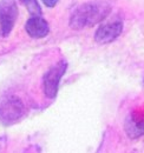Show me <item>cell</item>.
<instances>
[{
	"mask_svg": "<svg viewBox=\"0 0 144 153\" xmlns=\"http://www.w3.org/2000/svg\"><path fill=\"white\" fill-rule=\"evenodd\" d=\"M21 2L24 4V6L27 8L28 13L32 17H37L41 14V8L37 0H21Z\"/></svg>",
	"mask_w": 144,
	"mask_h": 153,
	"instance_id": "ba28073f",
	"label": "cell"
},
{
	"mask_svg": "<svg viewBox=\"0 0 144 153\" xmlns=\"http://www.w3.org/2000/svg\"><path fill=\"white\" fill-rule=\"evenodd\" d=\"M25 30L30 37L36 39L44 38L50 32V27H49L47 21L43 19L40 16L31 17L27 20V22L25 25Z\"/></svg>",
	"mask_w": 144,
	"mask_h": 153,
	"instance_id": "8992f818",
	"label": "cell"
},
{
	"mask_svg": "<svg viewBox=\"0 0 144 153\" xmlns=\"http://www.w3.org/2000/svg\"><path fill=\"white\" fill-rule=\"evenodd\" d=\"M18 18V6L16 0L0 1V36L7 37L14 27Z\"/></svg>",
	"mask_w": 144,
	"mask_h": 153,
	"instance_id": "3957f363",
	"label": "cell"
},
{
	"mask_svg": "<svg viewBox=\"0 0 144 153\" xmlns=\"http://www.w3.org/2000/svg\"><path fill=\"white\" fill-rule=\"evenodd\" d=\"M25 114V106L18 97L10 96L0 101V124L12 125Z\"/></svg>",
	"mask_w": 144,
	"mask_h": 153,
	"instance_id": "7a4b0ae2",
	"label": "cell"
},
{
	"mask_svg": "<svg viewBox=\"0 0 144 153\" xmlns=\"http://www.w3.org/2000/svg\"><path fill=\"white\" fill-rule=\"evenodd\" d=\"M126 133L132 139L144 134V113H132L125 124Z\"/></svg>",
	"mask_w": 144,
	"mask_h": 153,
	"instance_id": "52a82bcc",
	"label": "cell"
},
{
	"mask_svg": "<svg viewBox=\"0 0 144 153\" xmlns=\"http://www.w3.org/2000/svg\"><path fill=\"white\" fill-rule=\"evenodd\" d=\"M43 2H44V5L47 6V7H54V6L57 5L58 0H43Z\"/></svg>",
	"mask_w": 144,
	"mask_h": 153,
	"instance_id": "9c48e42d",
	"label": "cell"
},
{
	"mask_svg": "<svg viewBox=\"0 0 144 153\" xmlns=\"http://www.w3.org/2000/svg\"><path fill=\"white\" fill-rule=\"evenodd\" d=\"M143 84H144V79H143Z\"/></svg>",
	"mask_w": 144,
	"mask_h": 153,
	"instance_id": "8fae6325",
	"label": "cell"
},
{
	"mask_svg": "<svg viewBox=\"0 0 144 153\" xmlns=\"http://www.w3.org/2000/svg\"><path fill=\"white\" fill-rule=\"evenodd\" d=\"M0 147H1V143H0Z\"/></svg>",
	"mask_w": 144,
	"mask_h": 153,
	"instance_id": "30bf717a",
	"label": "cell"
},
{
	"mask_svg": "<svg viewBox=\"0 0 144 153\" xmlns=\"http://www.w3.org/2000/svg\"><path fill=\"white\" fill-rule=\"evenodd\" d=\"M68 68L66 61H59L54 66H52L43 78V85H44V92L47 98L52 99L58 93V86L62 76H64L65 71Z\"/></svg>",
	"mask_w": 144,
	"mask_h": 153,
	"instance_id": "277c9868",
	"label": "cell"
},
{
	"mask_svg": "<svg viewBox=\"0 0 144 153\" xmlns=\"http://www.w3.org/2000/svg\"><path fill=\"white\" fill-rule=\"evenodd\" d=\"M123 31V22L122 21H110L103 24L98 27L94 34V40L98 44H109L118 38Z\"/></svg>",
	"mask_w": 144,
	"mask_h": 153,
	"instance_id": "5b68a950",
	"label": "cell"
},
{
	"mask_svg": "<svg viewBox=\"0 0 144 153\" xmlns=\"http://www.w3.org/2000/svg\"><path fill=\"white\" fill-rule=\"evenodd\" d=\"M111 12V5L105 0L85 2L78 6L72 13L70 26L73 30L91 27L104 20Z\"/></svg>",
	"mask_w": 144,
	"mask_h": 153,
	"instance_id": "6da1fadb",
	"label": "cell"
}]
</instances>
